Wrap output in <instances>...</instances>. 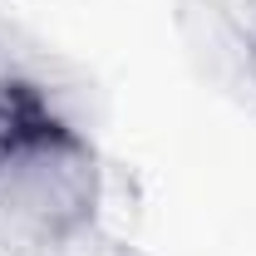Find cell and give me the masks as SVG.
Segmentation results:
<instances>
[{
	"label": "cell",
	"instance_id": "cell-1",
	"mask_svg": "<svg viewBox=\"0 0 256 256\" xmlns=\"http://www.w3.org/2000/svg\"><path fill=\"white\" fill-rule=\"evenodd\" d=\"M104 153L79 118L40 114L0 128V252L44 256L104 222Z\"/></svg>",
	"mask_w": 256,
	"mask_h": 256
},
{
	"label": "cell",
	"instance_id": "cell-2",
	"mask_svg": "<svg viewBox=\"0 0 256 256\" xmlns=\"http://www.w3.org/2000/svg\"><path fill=\"white\" fill-rule=\"evenodd\" d=\"M40 114H64V89H60V64L50 60L44 44H34L30 34L10 20H0V128L40 118Z\"/></svg>",
	"mask_w": 256,
	"mask_h": 256
},
{
	"label": "cell",
	"instance_id": "cell-3",
	"mask_svg": "<svg viewBox=\"0 0 256 256\" xmlns=\"http://www.w3.org/2000/svg\"><path fill=\"white\" fill-rule=\"evenodd\" d=\"M44 256H148V252L133 246L128 236H118L114 226L94 222V226H79L74 236H64L60 246H50Z\"/></svg>",
	"mask_w": 256,
	"mask_h": 256
},
{
	"label": "cell",
	"instance_id": "cell-4",
	"mask_svg": "<svg viewBox=\"0 0 256 256\" xmlns=\"http://www.w3.org/2000/svg\"><path fill=\"white\" fill-rule=\"evenodd\" d=\"M197 5L207 10V20H212L242 54H252V44H256V0H197Z\"/></svg>",
	"mask_w": 256,
	"mask_h": 256
},
{
	"label": "cell",
	"instance_id": "cell-5",
	"mask_svg": "<svg viewBox=\"0 0 256 256\" xmlns=\"http://www.w3.org/2000/svg\"><path fill=\"white\" fill-rule=\"evenodd\" d=\"M246 84L256 89V44H252V54H246Z\"/></svg>",
	"mask_w": 256,
	"mask_h": 256
}]
</instances>
